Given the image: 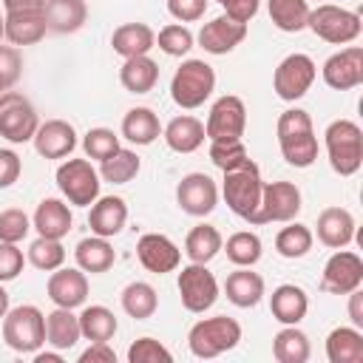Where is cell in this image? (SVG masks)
I'll use <instances>...</instances> for the list:
<instances>
[{
	"instance_id": "15",
	"label": "cell",
	"mask_w": 363,
	"mask_h": 363,
	"mask_svg": "<svg viewBox=\"0 0 363 363\" xmlns=\"http://www.w3.org/2000/svg\"><path fill=\"white\" fill-rule=\"evenodd\" d=\"M176 201L187 216H210L218 204V187L207 173H187L176 184Z\"/></svg>"
},
{
	"instance_id": "42",
	"label": "cell",
	"mask_w": 363,
	"mask_h": 363,
	"mask_svg": "<svg viewBox=\"0 0 363 363\" xmlns=\"http://www.w3.org/2000/svg\"><path fill=\"white\" fill-rule=\"evenodd\" d=\"M139 167H142L139 156H136L133 150H128V147H119L113 156H108V159L102 162L99 179H105V182H111V184H125V182H130V179L139 173Z\"/></svg>"
},
{
	"instance_id": "52",
	"label": "cell",
	"mask_w": 363,
	"mask_h": 363,
	"mask_svg": "<svg viewBox=\"0 0 363 363\" xmlns=\"http://www.w3.org/2000/svg\"><path fill=\"white\" fill-rule=\"evenodd\" d=\"M23 164H20V156L9 147H0V187H11L20 176Z\"/></svg>"
},
{
	"instance_id": "28",
	"label": "cell",
	"mask_w": 363,
	"mask_h": 363,
	"mask_svg": "<svg viewBox=\"0 0 363 363\" xmlns=\"http://www.w3.org/2000/svg\"><path fill=\"white\" fill-rule=\"evenodd\" d=\"M111 45H113V51L119 54V57H142V54H147L153 45H156V34H153V28L150 26H145V23H122L116 31H113V37H111Z\"/></svg>"
},
{
	"instance_id": "54",
	"label": "cell",
	"mask_w": 363,
	"mask_h": 363,
	"mask_svg": "<svg viewBox=\"0 0 363 363\" xmlns=\"http://www.w3.org/2000/svg\"><path fill=\"white\" fill-rule=\"evenodd\" d=\"M79 363H116V352L108 343H91L79 354Z\"/></svg>"
},
{
	"instance_id": "2",
	"label": "cell",
	"mask_w": 363,
	"mask_h": 363,
	"mask_svg": "<svg viewBox=\"0 0 363 363\" xmlns=\"http://www.w3.org/2000/svg\"><path fill=\"white\" fill-rule=\"evenodd\" d=\"M261 190H264L261 170L252 159H247L244 164H238L233 170H224V182H221L224 201L238 218H244L250 224L261 207Z\"/></svg>"
},
{
	"instance_id": "24",
	"label": "cell",
	"mask_w": 363,
	"mask_h": 363,
	"mask_svg": "<svg viewBox=\"0 0 363 363\" xmlns=\"http://www.w3.org/2000/svg\"><path fill=\"white\" fill-rule=\"evenodd\" d=\"M3 37L17 48V45H34L45 37V14L43 11H9L3 17Z\"/></svg>"
},
{
	"instance_id": "8",
	"label": "cell",
	"mask_w": 363,
	"mask_h": 363,
	"mask_svg": "<svg viewBox=\"0 0 363 363\" xmlns=\"http://www.w3.org/2000/svg\"><path fill=\"white\" fill-rule=\"evenodd\" d=\"M99 173L88 159H68L57 167V187L68 199V204L91 207L99 199Z\"/></svg>"
},
{
	"instance_id": "55",
	"label": "cell",
	"mask_w": 363,
	"mask_h": 363,
	"mask_svg": "<svg viewBox=\"0 0 363 363\" xmlns=\"http://www.w3.org/2000/svg\"><path fill=\"white\" fill-rule=\"evenodd\" d=\"M349 318L357 329L363 326V292H360V286L349 292Z\"/></svg>"
},
{
	"instance_id": "1",
	"label": "cell",
	"mask_w": 363,
	"mask_h": 363,
	"mask_svg": "<svg viewBox=\"0 0 363 363\" xmlns=\"http://www.w3.org/2000/svg\"><path fill=\"white\" fill-rule=\"evenodd\" d=\"M281 156L292 167H309L318 159V136L312 130V119L301 108H289L278 116L275 125Z\"/></svg>"
},
{
	"instance_id": "14",
	"label": "cell",
	"mask_w": 363,
	"mask_h": 363,
	"mask_svg": "<svg viewBox=\"0 0 363 363\" xmlns=\"http://www.w3.org/2000/svg\"><path fill=\"white\" fill-rule=\"evenodd\" d=\"M363 284V258L352 250H337L326 267H323V278H320V289L329 295H349L352 289H357Z\"/></svg>"
},
{
	"instance_id": "51",
	"label": "cell",
	"mask_w": 363,
	"mask_h": 363,
	"mask_svg": "<svg viewBox=\"0 0 363 363\" xmlns=\"http://www.w3.org/2000/svg\"><path fill=\"white\" fill-rule=\"evenodd\" d=\"M167 11L179 23H196L207 11V0H167Z\"/></svg>"
},
{
	"instance_id": "18",
	"label": "cell",
	"mask_w": 363,
	"mask_h": 363,
	"mask_svg": "<svg viewBox=\"0 0 363 363\" xmlns=\"http://www.w3.org/2000/svg\"><path fill=\"white\" fill-rule=\"evenodd\" d=\"M244 37H247V23H238V20H230L227 14H221L201 26L199 45L207 54H230Z\"/></svg>"
},
{
	"instance_id": "49",
	"label": "cell",
	"mask_w": 363,
	"mask_h": 363,
	"mask_svg": "<svg viewBox=\"0 0 363 363\" xmlns=\"http://www.w3.org/2000/svg\"><path fill=\"white\" fill-rule=\"evenodd\" d=\"M20 71H23L20 48H14V45H0V88L9 91V88L20 79Z\"/></svg>"
},
{
	"instance_id": "40",
	"label": "cell",
	"mask_w": 363,
	"mask_h": 363,
	"mask_svg": "<svg viewBox=\"0 0 363 363\" xmlns=\"http://www.w3.org/2000/svg\"><path fill=\"white\" fill-rule=\"evenodd\" d=\"M306 17H309L306 0H269V20L275 28H281L286 34L306 28Z\"/></svg>"
},
{
	"instance_id": "17",
	"label": "cell",
	"mask_w": 363,
	"mask_h": 363,
	"mask_svg": "<svg viewBox=\"0 0 363 363\" xmlns=\"http://www.w3.org/2000/svg\"><path fill=\"white\" fill-rule=\"evenodd\" d=\"M136 255H139V264L153 275L173 272L179 267V261H182L179 247L162 233H145L136 241Z\"/></svg>"
},
{
	"instance_id": "10",
	"label": "cell",
	"mask_w": 363,
	"mask_h": 363,
	"mask_svg": "<svg viewBox=\"0 0 363 363\" xmlns=\"http://www.w3.org/2000/svg\"><path fill=\"white\" fill-rule=\"evenodd\" d=\"M247 128V108L244 99L235 94H224L213 102L207 125H204V136L210 142H235L244 136Z\"/></svg>"
},
{
	"instance_id": "16",
	"label": "cell",
	"mask_w": 363,
	"mask_h": 363,
	"mask_svg": "<svg viewBox=\"0 0 363 363\" xmlns=\"http://www.w3.org/2000/svg\"><path fill=\"white\" fill-rule=\"evenodd\" d=\"M323 82L335 91H349L363 82V48L349 45L323 62Z\"/></svg>"
},
{
	"instance_id": "56",
	"label": "cell",
	"mask_w": 363,
	"mask_h": 363,
	"mask_svg": "<svg viewBox=\"0 0 363 363\" xmlns=\"http://www.w3.org/2000/svg\"><path fill=\"white\" fill-rule=\"evenodd\" d=\"M3 9L6 14L9 11H43L45 0H3Z\"/></svg>"
},
{
	"instance_id": "5",
	"label": "cell",
	"mask_w": 363,
	"mask_h": 363,
	"mask_svg": "<svg viewBox=\"0 0 363 363\" xmlns=\"http://www.w3.org/2000/svg\"><path fill=\"white\" fill-rule=\"evenodd\" d=\"M213 88H216V71L204 60H184L170 79V96L184 111L204 105Z\"/></svg>"
},
{
	"instance_id": "12",
	"label": "cell",
	"mask_w": 363,
	"mask_h": 363,
	"mask_svg": "<svg viewBox=\"0 0 363 363\" xmlns=\"http://www.w3.org/2000/svg\"><path fill=\"white\" fill-rule=\"evenodd\" d=\"M315 77H318V68H315V60L309 54H289L278 62L275 77H272V88L284 102H295L312 88Z\"/></svg>"
},
{
	"instance_id": "27",
	"label": "cell",
	"mask_w": 363,
	"mask_h": 363,
	"mask_svg": "<svg viewBox=\"0 0 363 363\" xmlns=\"http://www.w3.org/2000/svg\"><path fill=\"white\" fill-rule=\"evenodd\" d=\"M45 26L48 31H57V34H74L85 26V17H88V6L85 0H45Z\"/></svg>"
},
{
	"instance_id": "34",
	"label": "cell",
	"mask_w": 363,
	"mask_h": 363,
	"mask_svg": "<svg viewBox=\"0 0 363 363\" xmlns=\"http://www.w3.org/2000/svg\"><path fill=\"white\" fill-rule=\"evenodd\" d=\"M159 133H162V125L150 108H130L122 116V136L133 145H153Z\"/></svg>"
},
{
	"instance_id": "53",
	"label": "cell",
	"mask_w": 363,
	"mask_h": 363,
	"mask_svg": "<svg viewBox=\"0 0 363 363\" xmlns=\"http://www.w3.org/2000/svg\"><path fill=\"white\" fill-rule=\"evenodd\" d=\"M221 6H224V14H227L230 20L250 23V20L258 14L261 0H221Z\"/></svg>"
},
{
	"instance_id": "30",
	"label": "cell",
	"mask_w": 363,
	"mask_h": 363,
	"mask_svg": "<svg viewBox=\"0 0 363 363\" xmlns=\"http://www.w3.org/2000/svg\"><path fill=\"white\" fill-rule=\"evenodd\" d=\"M74 258H77V267H79L82 272L96 275V272H108V269L113 267L116 252H113V247H111L108 238L91 235V238H82V241L77 244Z\"/></svg>"
},
{
	"instance_id": "57",
	"label": "cell",
	"mask_w": 363,
	"mask_h": 363,
	"mask_svg": "<svg viewBox=\"0 0 363 363\" xmlns=\"http://www.w3.org/2000/svg\"><path fill=\"white\" fill-rule=\"evenodd\" d=\"M34 363H62L60 349L57 352H34Z\"/></svg>"
},
{
	"instance_id": "3",
	"label": "cell",
	"mask_w": 363,
	"mask_h": 363,
	"mask_svg": "<svg viewBox=\"0 0 363 363\" xmlns=\"http://www.w3.org/2000/svg\"><path fill=\"white\" fill-rule=\"evenodd\" d=\"M238 340H241V323L227 315L204 318V320L193 323V329L187 332V346L201 360H210V357H218V354L235 349Z\"/></svg>"
},
{
	"instance_id": "39",
	"label": "cell",
	"mask_w": 363,
	"mask_h": 363,
	"mask_svg": "<svg viewBox=\"0 0 363 363\" xmlns=\"http://www.w3.org/2000/svg\"><path fill=\"white\" fill-rule=\"evenodd\" d=\"M156 306H159V295H156V289H153L150 284L133 281V284H128V286L122 289V309H125L133 320L150 318V315L156 312Z\"/></svg>"
},
{
	"instance_id": "58",
	"label": "cell",
	"mask_w": 363,
	"mask_h": 363,
	"mask_svg": "<svg viewBox=\"0 0 363 363\" xmlns=\"http://www.w3.org/2000/svg\"><path fill=\"white\" fill-rule=\"evenodd\" d=\"M6 312H9V292L0 284V318H6Z\"/></svg>"
},
{
	"instance_id": "4",
	"label": "cell",
	"mask_w": 363,
	"mask_h": 363,
	"mask_svg": "<svg viewBox=\"0 0 363 363\" xmlns=\"http://www.w3.org/2000/svg\"><path fill=\"white\" fill-rule=\"evenodd\" d=\"M326 153L329 164L340 176H354L363 164V130L352 119H335L326 128Z\"/></svg>"
},
{
	"instance_id": "25",
	"label": "cell",
	"mask_w": 363,
	"mask_h": 363,
	"mask_svg": "<svg viewBox=\"0 0 363 363\" xmlns=\"http://www.w3.org/2000/svg\"><path fill=\"white\" fill-rule=\"evenodd\" d=\"M224 295L230 303H235L238 309H250L258 306L264 298V278L258 272H252L250 267H238L235 272L227 275L224 281Z\"/></svg>"
},
{
	"instance_id": "43",
	"label": "cell",
	"mask_w": 363,
	"mask_h": 363,
	"mask_svg": "<svg viewBox=\"0 0 363 363\" xmlns=\"http://www.w3.org/2000/svg\"><path fill=\"white\" fill-rule=\"evenodd\" d=\"M28 261H31L37 269H43V272H54V269L62 267V261H65V247L60 244V238H45V235H40V238H34L31 247H28Z\"/></svg>"
},
{
	"instance_id": "6",
	"label": "cell",
	"mask_w": 363,
	"mask_h": 363,
	"mask_svg": "<svg viewBox=\"0 0 363 363\" xmlns=\"http://www.w3.org/2000/svg\"><path fill=\"white\" fill-rule=\"evenodd\" d=\"M3 340L20 354L40 352V346L45 343V315L31 303L9 309L3 318Z\"/></svg>"
},
{
	"instance_id": "60",
	"label": "cell",
	"mask_w": 363,
	"mask_h": 363,
	"mask_svg": "<svg viewBox=\"0 0 363 363\" xmlns=\"http://www.w3.org/2000/svg\"><path fill=\"white\" fill-rule=\"evenodd\" d=\"M216 3H221V0H216Z\"/></svg>"
},
{
	"instance_id": "38",
	"label": "cell",
	"mask_w": 363,
	"mask_h": 363,
	"mask_svg": "<svg viewBox=\"0 0 363 363\" xmlns=\"http://www.w3.org/2000/svg\"><path fill=\"white\" fill-rule=\"evenodd\" d=\"M312 241H315L312 230H309L306 224H298V221L292 218V221H286V227L278 230V235H275V250H278L281 258H303V255L312 250Z\"/></svg>"
},
{
	"instance_id": "19",
	"label": "cell",
	"mask_w": 363,
	"mask_h": 363,
	"mask_svg": "<svg viewBox=\"0 0 363 363\" xmlns=\"http://www.w3.org/2000/svg\"><path fill=\"white\" fill-rule=\"evenodd\" d=\"M31 142L43 159H62L77 147V130L65 119H48L37 128Z\"/></svg>"
},
{
	"instance_id": "35",
	"label": "cell",
	"mask_w": 363,
	"mask_h": 363,
	"mask_svg": "<svg viewBox=\"0 0 363 363\" xmlns=\"http://www.w3.org/2000/svg\"><path fill=\"white\" fill-rule=\"evenodd\" d=\"M116 329H119L116 315L108 306H102V303L85 306L82 315H79V332L91 343H108L116 335Z\"/></svg>"
},
{
	"instance_id": "48",
	"label": "cell",
	"mask_w": 363,
	"mask_h": 363,
	"mask_svg": "<svg viewBox=\"0 0 363 363\" xmlns=\"http://www.w3.org/2000/svg\"><path fill=\"white\" fill-rule=\"evenodd\" d=\"M128 360H130V363H170L173 354H170L156 337H139L136 343H130Z\"/></svg>"
},
{
	"instance_id": "31",
	"label": "cell",
	"mask_w": 363,
	"mask_h": 363,
	"mask_svg": "<svg viewBox=\"0 0 363 363\" xmlns=\"http://www.w3.org/2000/svg\"><path fill=\"white\" fill-rule=\"evenodd\" d=\"M79 337H82V332H79V315H74L65 306H57L51 315H45V343H51L54 349L65 352V349L77 346Z\"/></svg>"
},
{
	"instance_id": "41",
	"label": "cell",
	"mask_w": 363,
	"mask_h": 363,
	"mask_svg": "<svg viewBox=\"0 0 363 363\" xmlns=\"http://www.w3.org/2000/svg\"><path fill=\"white\" fill-rule=\"evenodd\" d=\"M227 258L235 264V267H252L261 261V252H264V244L255 233L250 230H241V233H233L227 238V247H224Z\"/></svg>"
},
{
	"instance_id": "23",
	"label": "cell",
	"mask_w": 363,
	"mask_h": 363,
	"mask_svg": "<svg viewBox=\"0 0 363 363\" xmlns=\"http://www.w3.org/2000/svg\"><path fill=\"white\" fill-rule=\"evenodd\" d=\"M306 309H309V298L295 284H281L269 295V312L284 326H298L306 318Z\"/></svg>"
},
{
	"instance_id": "44",
	"label": "cell",
	"mask_w": 363,
	"mask_h": 363,
	"mask_svg": "<svg viewBox=\"0 0 363 363\" xmlns=\"http://www.w3.org/2000/svg\"><path fill=\"white\" fill-rule=\"evenodd\" d=\"M156 45L167 54V57H184L193 48V31L187 26L170 23L156 34Z\"/></svg>"
},
{
	"instance_id": "37",
	"label": "cell",
	"mask_w": 363,
	"mask_h": 363,
	"mask_svg": "<svg viewBox=\"0 0 363 363\" xmlns=\"http://www.w3.org/2000/svg\"><path fill=\"white\" fill-rule=\"evenodd\" d=\"M272 354L278 363H306L312 354V346L298 326H284L272 337Z\"/></svg>"
},
{
	"instance_id": "13",
	"label": "cell",
	"mask_w": 363,
	"mask_h": 363,
	"mask_svg": "<svg viewBox=\"0 0 363 363\" xmlns=\"http://www.w3.org/2000/svg\"><path fill=\"white\" fill-rule=\"evenodd\" d=\"M298 213H301V190L292 182H264L261 207H258L252 224L292 221Z\"/></svg>"
},
{
	"instance_id": "21",
	"label": "cell",
	"mask_w": 363,
	"mask_h": 363,
	"mask_svg": "<svg viewBox=\"0 0 363 363\" xmlns=\"http://www.w3.org/2000/svg\"><path fill=\"white\" fill-rule=\"evenodd\" d=\"M128 221V204L122 196H102L91 204V213H88V224H91V233L94 235H102V238H113L116 233H122Z\"/></svg>"
},
{
	"instance_id": "32",
	"label": "cell",
	"mask_w": 363,
	"mask_h": 363,
	"mask_svg": "<svg viewBox=\"0 0 363 363\" xmlns=\"http://www.w3.org/2000/svg\"><path fill=\"white\" fill-rule=\"evenodd\" d=\"M329 363H363V335L357 326H337L326 337Z\"/></svg>"
},
{
	"instance_id": "29",
	"label": "cell",
	"mask_w": 363,
	"mask_h": 363,
	"mask_svg": "<svg viewBox=\"0 0 363 363\" xmlns=\"http://www.w3.org/2000/svg\"><path fill=\"white\" fill-rule=\"evenodd\" d=\"M164 142L170 150L176 153H193L204 145V125L196 119V116H176L167 122V128L162 130Z\"/></svg>"
},
{
	"instance_id": "33",
	"label": "cell",
	"mask_w": 363,
	"mask_h": 363,
	"mask_svg": "<svg viewBox=\"0 0 363 363\" xmlns=\"http://www.w3.org/2000/svg\"><path fill=\"white\" fill-rule=\"evenodd\" d=\"M156 79H159V65L147 54L128 57L122 62V68H119V82L130 94H147V91H153Z\"/></svg>"
},
{
	"instance_id": "61",
	"label": "cell",
	"mask_w": 363,
	"mask_h": 363,
	"mask_svg": "<svg viewBox=\"0 0 363 363\" xmlns=\"http://www.w3.org/2000/svg\"><path fill=\"white\" fill-rule=\"evenodd\" d=\"M0 94H3V88H0Z\"/></svg>"
},
{
	"instance_id": "36",
	"label": "cell",
	"mask_w": 363,
	"mask_h": 363,
	"mask_svg": "<svg viewBox=\"0 0 363 363\" xmlns=\"http://www.w3.org/2000/svg\"><path fill=\"white\" fill-rule=\"evenodd\" d=\"M221 247H224L221 233L213 224H196L184 238V252L193 264H210Z\"/></svg>"
},
{
	"instance_id": "50",
	"label": "cell",
	"mask_w": 363,
	"mask_h": 363,
	"mask_svg": "<svg viewBox=\"0 0 363 363\" xmlns=\"http://www.w3.org/2000/svg\"><path fill=\"white\" fill-rule=\"evenodd\" d=\"M23 250L17 244H9V241H0V284L6 281H14L20 272H23Z\"/></svg>"
},
{
	"instance_id": "22",
	"label": "cell",
	"mask_w": 363,
	"mask_h": 363,
	"mask_svg": "<svg viewBox=\"0 0 363 363\" xmlns=\"http://www.w3.org/2000/svg\"><path fill=\"white\" fill-rule=\"evenodd\" d=\"M318 241L323 247L340 250L346 244H352L354 238V216L346 207H326L318 216Z\"/></svg>"
},
{
	"instance_id": "7",
	"label": "cell",
	"mask_w": 363,
	"mask_h": 363,
	"mask_svg": "<svg viewBox=\"0 0 363 363\" xmlns=\"http://www.w3.org/2000/svg\"><path fill=\"white\" fill-rule=\"evenodd\" d=\"M306 28L332 45H346L360 37L363 20L357 11H349V9H340L332 3H320L318 9H309Z\"/></svg>"
},
{
	"instance_id": "26",
	"label": "cell",
	"mask_w": 363,
	"mask_h": 363,
	"mask_svg": "<svg viewBox=\"0 0 363 363\" xmlns=\"http://www.w3.org/2000/svg\"><path fill=\"white\" fill-rule=\"evenodd\" d=\"M31 224L45 238H65L71 233L74 216H71V210H68L65 201H60V199H43L37 204V210H34Z\"/></svg>"
},
{
	"instance_id": "59",
	"label": "cell",
	"mask_w": 363,
	"mask_h": 363,
	"mask_svg": "<svg viewBox=\"0 0 363 363\" xmlns=\"http://www.w3.org/2000/svg\"><path fill=\"white\" fill-rule=\"evenodd\" d=\"M3 26H6V23H3V17H0V40H3Z\"/></svg>"
},
{
	"instance_id": "20",
	"label": "cell",
	"mask_w": 363,
	"mask_h": 363,
	"mask_svg": "<svg viewBox=\"0 0 363 363\" xmlns=\"http://www.w3.org/2000/svg\"><path fill=\"white\" fill-rule=\"evenodd\" d=\"M48 298L57 303V306H65V309H74V306H82L85 298H88V278L82 269H74V267H57L48 278Z\"/></svg>"
},
{
	"instance_id": "46",
	"label": "cell",
	"mask_w": 363,
	"mask_h": 363,
	"mask_svg": "<svg viewBox=\"0 0 363 363\" xmlns=\"http://www.w3.org/2000/svg\"><path fill=\"white\" fill-rule=\"evenodd\" d=\"M247 159H250V153H247V147H244L241 139H235V142H210V162L221 173L244 164Z\"/></svg>"
},
{
	"instance_id": "45",
	"label": "cell",
	"mask_w": 363,
	"mask_h": 363,
	"mask_svg": "<svg viewBox=\"0 0 363 363\" xmlns=\"http://www.w3.org/2000/svg\"><path fill=\"white\" fill-rule=\"evenodd\" d=\"M82 150H85L88 159L105 162L108 156H113L119 150V136L111 128H91L82 139Z\"/></svg>"
},
{
	"instance_id": "9",
	"label": "cell",
	"mask_w": 363,
	"mask_h": 363,
	"mask_svg": "<svg viewBox=\"0 0 363 363\" xmlns=\"http://www.w3.org/2000/svg\"><path fill=\"white\" fill-rule=\"evenodd\" d=\"M37 128H40V119H37L34 105L11 88L3 91L0 94V136L14 145H23L34 139Z\"/></svg>"
},
{
	"instance_id": "11",
	"label": "cell",
	"mask_w": 363,
	"mask_h": 363,
	"mask_svg": "<svg viewBox=\"0 0 363 363\" xmlns=\"http://www.w3.org/2000/svg\"><path fill=\"white\" fill-rule=\"evenodd\" d=\"M179 295H182V306L187 312L201 315L218 301V281L207 269V264H193L190 261L179 272Z\"/></svg>"
},
{
	"instance_id": "47",
	"label": "cell",
	"mask_w": 363,
	"mask_h": 363,
	"mask_svg": "<svg viewBox=\"0 0 363 363\" xmlns=\"http://www.w3.org/2000/svg\"><path fill=\"white\" fill-rule=\"evenodd\" d=\"M28 230H31V218L20 207H9L0 213V241L17 244L28 235Z\"/></svg>"
}]
</instances>
